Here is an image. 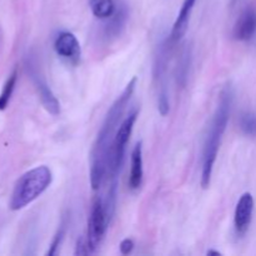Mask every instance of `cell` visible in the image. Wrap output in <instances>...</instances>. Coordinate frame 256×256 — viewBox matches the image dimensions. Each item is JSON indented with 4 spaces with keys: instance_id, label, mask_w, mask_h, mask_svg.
I'll list each match as a JSON object with an SVG mask.
<instances>
[{
    "instance_id": "cell-17",
    "label": "cell",
    "mask_w": 256,
    "mask_h": 256,
    "mask_svg": "<svg viewBox=\"0 0 256 256\" xmlns=\"http://www.w3.org/2000/svg\"><path fill=\"white\" fill-rule=\"evenodd\" d=\"M92 252L88 242L86 238H80L76 242V249H75V255H88Z\"/></svg>"
},
{
    "instance_id": "cell-13",
    "label": "cell",
    "mask_w": 256,
    "mask_h": 256,
    "mask_svg": "<svg viewBox=\"0 0 256 256\" xmlns=\"http://www.w3.org/2000/svg\"><path fill=\"white\" fill-rule=\"evenodd\" d=\"M89 5L94 16L102 20L109 19L116 9L114 0H90Z\"/></svg>"
},
{
    "instance_id": "cell-1",
    "label": "cell",
    "mask_w": 256,
    "mask_h": 256,
    "mask_svg": "<svg viewBox=\"0 0 256 256\" xmlns=\"http://www.w3.org/2000/svg\"><path fill=\"white\" fill-rule=\"evenodd\" d=\"M136 76H134L128 82L122 94L110 106L104 122L98 132L96 140H95L92 150V166H90V185H92V190L99 189L106 178L110 146H112L120 119L125 112V108H126L128 102L134 92L135 86H136Z\"/></svg>"
},
{
    "instance_id": "cell-6",
    "label": "cell",
    "mask_w": 256,
    "mask_h": 256,
    "mask_svg": "<svg viewBox=\"0 0 256 256\" xmlns=\"http://www.w3.org/2000/svg\"><path fill=\"white\" fill-rule=\"evenodd\" d=\"M54 49L56 54L68 62L76 64L80 59L82 48L78 38L70 32H62L58 35L54 42Z\"/></svg>"
},
{
    "instance_id": "cell-3",
    "label": "cell",
    "mask_w": 256,
    "mask_h": 256,
    "mask_svg": "<svg viewBox=\"0 0 256 256\" xmlns=\"http://www.w3.org/2000/svg\"><path fill=\"white\" fill-rule=\"evenodd\" d=\"M52 172L45 165L34 168L24 172L18 179L10 195L9 208L12 212L24 209L36 200L52 185Z\"/></svg>"
},
{
    "instance_id": "cell-2",
    "label": "cell",
    "mask_w": 256,
    "mask_h": 256,
    "mask_svg": "<svg viewBox=\"0 0 256 256\" xmlns=\"http://www.w3.org/2000/svg\"><path fill=\"white\" fill-rule=\"evenodd\" d=\"M232 96L234 92L230 85L225 86L220 94L219 104L215 110L212 125L209 128L206 140H205L204 152H202V186L204 189L209 188L212 182V170H214L215 162H216L218 152H219L220 142L222 135L226 130L228 122H229L230 110L232 105Z\"/></svg>"
},
{
    "instance_id": "cell-10",
    "label": "cell",
    "mask_w": 256,
    "mask_h": 256,
    "mask_svg": "<svg viewBox=\"0 0 256 256\" xmlns=\"http://www.w3.org/2000/svg\"><path fill=\"white\" fill-rule=\"evenodd\" d=\"M195 2H196V0H184V2H182L179 14L175 19L174 25H172V35H170V39H172V42H179L186 32Z\"/></svg>"
},
{
    "instance_id": "cell-9",
    "label": "cell",
    "mask_w": 256,
    "mask_h": 256,
    "mask_svg": "<svg viewBox=\"0 0 256 256\" xmlns=\"http://www.w3.org/2000/svg\"><path fill=\"white\" fill-rule=\"evenodd\" d=\"M256 32V10L248 8L238 19L234 26V38L240 42H248Z\"/></svg>"
},
{
    "instance_id": "cell-4",
    "label": "cell",
    "mask_w": 256,
    "mask_h": 256,
    "mask_svg": "<svg viewBox=\"0 0 256 256\" xmlns=\"http://www.w3.org/2000/svg\"><path fill=\"white\" fill-rule=\"evenodd\" d=\"M138 115H139L138 110L130 112L122 120L120 126H118L116 132L114 135L112 146H110L109 164H108V175H109L112 184H118V176H119L120 169H122V162H124L125 150H126L128 142L130 139V135H132V128H134L135 122L138 119Z\"/></svg>"
},
{
    "instance_id": "cell-12",
    "label": "cell",
    "mask_w": 256,
    "mask_h": 256,
    "mask_svg": "<svg viewBox=\"0 0 256 256\" xmlns=\"http://www.w3.org/2000/svg\"><path fill=\"white\" fill-rule=\"evenodd\" d=\"M128 12L125 5H119V8L116 6L114 14L109 18V22H108L106 28H105V32H106L108 36H118V35L122 32V28H124L125 22H126Z\"/></svg>"
},
{
    "instance_id": "cell-11",
    "label": "cell",
    "mask_w": 256,
    "mask_h": 256,
    "mask_svg": "<svg viewBox=\"0 0 256 256\" xmlns=\"http://www.w3.org/2000/svg\"><path fill=\"white\" fill-rule=\"evenodd\" d=\"M142 142H138L134 146L132 152V168H130L129 175V188L132 190L139 189L142 182Z\"/></svg>"
},
{
    "instance_id": "cell-19",
    "label": "cell",
    "mask_w": 256,
    "mask_h": 256,
    "mask_svg": "<svg viewBox=\"0 0 256 256\" xmlns=\"http://www.w3.org/2000/svg\"><path fill=\"white\" fill-rule=\"evenodd\" d=\"M208 255H216V256H222V252H215V250H209V252H208Z\"/></svg>"
},
{
    "instance_id": "cell-7",
    "label": "cell",
    "mask_w": 256,
    "mask_h": 256,
    "mask_svg": "<svg viewBox=\"0 0 256 256\" xmlns=\"http://www.w3.org/2000/svg\"><path fill=\"white\" fill-rule=\"evenodd\" d=\"M254 212V198L250 192H245L240 196L235 208L234 225L235 230L239 235H244L250 226Z\"/></svg>"
},
{
    "instance_id": "cell-8",
    "label": "cell",
    "mask_w": 256,
    "mask_h": 256,
    "mask_svg": "<svg viewBox=\"0 0 256 256\" xmlns=\"http://www.w3.org/2000/svg\"><path fill=\"white\" fill-rule=\"evenodd\" d=\"M28 69L30 70V76H32V82H34L35 88H36L38 90V94H39L40 102H42L44 109L46 110L49 114L54 115V116L59 115L60 102L59 100L56 99V96L54 95V92H52V89L48 86L46 82L40 78V75H38L36 70H35L32 65H30V66L28 65Z\"/></svg>"
},
{
    "instance_id": "cell-15",
    "label": "cell",
    "mask_w": 256,
    "mask_h": 256,
    "mask_svg": "<svg viewBox=\"0 0 256 256\" xmlns=\"http://www.w3.org/2000/svg\"><path fill=\"white\" fill-rule=\"evenodd\" d=\"M240 129L249 136H256V114L246 112L242 114L239 120Z\"/></svg>"
},
{
    "instance_id": "cell-14",
    "label": "cell",
    "mask_w": 256,
    "mask_h": 256,
    "mask_svg": "<svg viewBox=\"0 0 256 256\" xmlns=\"http://www.w3.org/2000/svg\"><path fill=\"white\" fill-rule=\"evenodd\" d=\"M16 82H18V69H14L12 74L9 75V78L6 79V82H5L2 92H0V112L6 109L8 105H9V102L10 99H12V92H14Z\"/></svg>"
},
{
    "instance_id": "cell-18",
    "label": "cell",
    "mask_w": 256,
    "mask_h": 256,
    "mask_svg": "<svg viewBox=\"0 0 256 256\" xmlns=\"http://www.w3.org/2000/svg\"><path fill=\"white\" fill-rule=\"evenodd\" d=\"M132 249H134V242H132V239H124L122 242H120V252L124 255H128L130 254V252H132Z\"/></svg>"
},
{
    "instance_id": "cell-5",
    "label": "cell",
    "mask_w": 256,
    "mask_h": 256,
    "mask_svg": "<svg viewBox=\"0 0 256 256\" xmlns=\"http://www.w3.org/2000/svg\"><path fill=\"white\" fill-rule=\"evenodd\" d=\"M109 222L110 219L106 212V206H105L102 199L96 198L94 204H92L89 220H88L86 239L92 252H96L98 248L102 245L105 234H106Z\"/></svg>"
},
{
    "instance_id": "cell-16",
    "label": "cell",
    "mask_w": 256,
    "mask_h": 256,
    "mask_svg": "<svg viewBox=\"0 0 256 256\" xmlns=\"http://www.w3.org/2000/svg\"><path fill=\"white\" fill-rule=\"evenodd\" d=\"M64 235H65V228H64V225H62V228L58 230L56 235L54 236V240H52V245H50L49 250H48L46 255L52 256V255L56 254L58 249H59V246L62 245V239H64Z\"/></svg>"
}]
</instances>
